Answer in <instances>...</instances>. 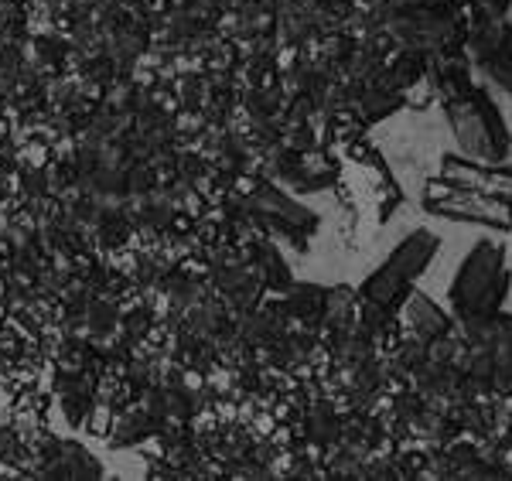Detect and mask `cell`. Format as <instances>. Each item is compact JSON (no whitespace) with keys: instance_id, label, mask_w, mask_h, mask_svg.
I'll return each mask as SVG.
<instances>
[{"instance_id":"6da1fadb","label":"cell","mask_w":512,"mask_h":481,"mask_svg":"<svg viewBox=\"0 0 512 481\" xmlns=\"http://www.w3.org/2000/svg\"><path fill=\"white\" fill-rule=\"evenodd\" d=\"M431 86L441 96L444 113H448V127L461 151L475 157V161H489V164L506 161L512 144L506 123H502L489 93L468 79V69L458 58H441L434 65Z\"/></svg>"},{"instance_id":"7a4b0ae2","label":"cell","mask_w":512,"mask_h":481,"mask_svg":"<svg viewBox=\"0 0 512 481\" xmlns=\"http://www.w3.org/2000/svg\"><path fill=\"white\" fill-rule=\"evenodd\" d=\"M509 294V270H506V250L492 239L472 246L465 256L458 277L451 284V311L461 328H475L499 314L502 301Z\"/></svg>"},{"instance_id":"3957f363","label":"cell","mask_w":512,"mask_h":481,"mask_svg":"<svg viewBox=\"0 0 512 481\" xmlns=\"http://www.w3.org/2000/svg\"><path fill=\"white\" fill-rule=\"evenodd\" d=\"M437 246H441V239H437L434 232H427V229L410 232V236L390 253V260L362 280V290H359L362 301L376 304V308H383L390 314H400L403 301H407L410 290L417 284V277L431 267Z\"/></svg>"},{"instance_id":"277c9868","label":"cell","mask_w":512,"mask_h":481,"mask_svg":"<svg viewBox=\"0 0 512 481\" xmlns=\"http://www.w3.org/2000/svg\"><path fill=\"white\" fill-rule=\"evenodd\" d=\"M424 209L454 222H478V226H489L499 232L512 229V202L472 192V188H458L451 181H444L441 174L424 185Z\"/></svg>"},{"instance_id":"5b68a950","label":"cell","mask_w":512,"mask_h":481,"mask_svg":"<svg viewBox=\"0 0 512 481\" xmlns=\"http://www.w3.org/2000/svg\"><path fill=\"white\" fill-rule=\"evenodd\" d=\"M468 52L478 62V69L512 96V24L475 11L472 31H468Z\"/></svg>"},{"instance_id":"8992f818","label":"cell","mask_w":512,"mask_h":481,"mask_svg":"<svg viewBox=\"0 0 512 481\" xmlns=\"http://www.w3.org/2000/svg\"><path fill=\"white\" fill-rule=\"evenodd\" d=\"M246 212L253 215V219H260L263 226L284 232V236H308V232L318 229V219L311 212H304L301 205H294L287 195H280L277 188L263 185L256 188V192L246 198L243 205Z\"/></svg>"},{"instance_id":"52a82bcc","label":"cell","mask_w":512,"mask_h":481,"mask_svg":"<svg viewBox=\"0 0 512 481\" xmlns=\"http://www.w3.org/2000/svg\"><path fill=\"white\" fill-rule=\"evenodd\" d=\"M441 178L451 181L458 188H472V192L492 195V198H506L512 202V168H502L489 161H475V157H441Z\"/></svg>"},{"instance_id":"ba28073f","label":"cell","mask_w":512,"mask_h":481,"mask_svg":"<svg viewBox=\"0 0 512 481\" xmlns=\"http://www.w3.org/2000/svg\"><path fill=\"white\" fill-rule=\"evenodd\" d=\"M400 314L407 318V328L414 331V342H437V338L451 335L454 331V321L444 314L431 297H424L420 290H410V297L403 301Z\"/></svg>"}]
</instances>
